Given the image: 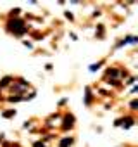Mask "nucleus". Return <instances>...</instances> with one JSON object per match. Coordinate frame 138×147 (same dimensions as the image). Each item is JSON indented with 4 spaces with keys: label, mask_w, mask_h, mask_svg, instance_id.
Here are the masks:
<instances>
[{
    "label": "nucleus",
    "mask_w": 138,
    "mask_h": 147,
    "mask_svg": "<svg viewBox=\"0 0 138 147\" xmlns=\"http://www.w3.org/2000/svg\"><path fill=\"white\" fill-rule=\"evenodd\" d=\"M71 142H73V140H71V138H69V140H67V138H66V140H64V142H62V147H67V145H69V144H71Z\"/></svg>",
    "instance_id": "1"
}]
</instances>
